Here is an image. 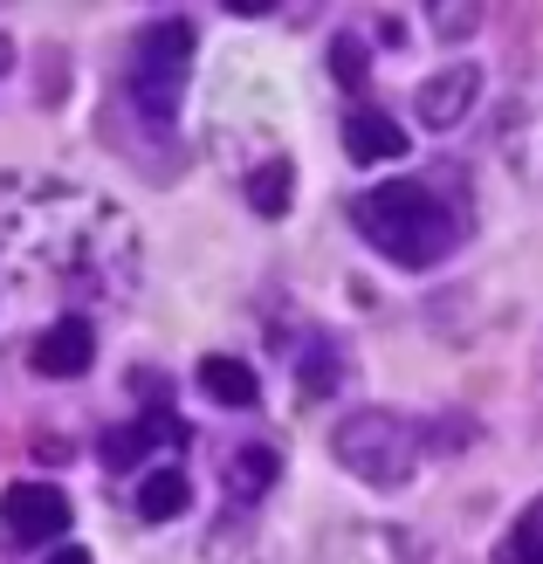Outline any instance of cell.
I'll use <instances>...</instances> for the list:
<instances>
[{
	"label": "cell",
	"instance_id": "14",
	"mask_svg": "<svg viewBox=\"0 0 543 564\" xmlns=\"http://www.w3.org/2000/svg\"><path fill=\"white\" fill-rule=\"evenodd\" d=\"M290 200H296V173H290L282 159H269L262 173L248 180V207H254V214H282Z\"/></svg>",
	"mask_w": 543,
	"mask_h": 564
},
{
	"label": "cell",
	"instance_id": "1",
	"mask_svg": "<svg viewBox=\"0 0 543 564\" xmlns=\"http://www.w3.org/2000/svg\"><path fill=\"white\" fill-rule=\"evenodd\" d=\"M351 220H358V235L399 269H441L468 235V220L454 214L426 180H385V186L358 193Z\"/></svg>",
	"mask_w": 543,
	"mask_h": 564
},
{
	"label": "cell",
	"instance_id": "2",
	"mask_svg": "<svg viewBox=\"0 0 543 564\" xmlns=\"http://www.w3.org/2000/svg\"><path fill=\"white\" fill-rule=\"evenodd\" d=\"M186 76H193V28L186 21H145L131 42V63H124V110L138 124L165 131L180 110Z\"/></svg>",
	"mask_w": 543,
	"mask_h": 564
},
{
	"label": "cell",
	"instance_id": "7",
	"mask_svg": "<svg viewBox=\"0 0 543 564\" xmlns=\"http://www.w3.org/2000/svg\"><path fill=\"white\" fill-rule=\"evenodd\" d=\"M90 358H97V330L83 324V317L48 324L35 337V351H28V365H35L42 379H76V372H90Z\"/></svg>",
	"mask_w": 543,
	"mask_h": 564
},
{
	"label": "cell",
	"instance_id": "15",
	"mask_svg": "<svg viewBox=\"0 0 543 564\" xmlns=\"http://www.w3.org/2000/svg\"><path fill=\"white\" fill-rule=\"evenodd\" d=\"M502 557H509V564H543V502H536V510H530L517 530H509Z\"/></svg>",
	"mask_w": 543,
	"mask_h": 564
},
{
	"label": "cell",
	"instance_id": "10",
	"mask_svg": "<svg viewBox=\"0 0 543 564\" xmlns=\"http://www.w3.org/2000/svg\"><path fill=\"white\" fill-rule=\"evenodd\" d=\"M345 152H351L358 165L406 159V124L385 118V110H351V118H345Z\"/></svg>",
	"mask_w": 543,
	"mask_h": 564
},
{
	"label": "cell",
	"instance_id": "12",
	"mask_svg": "<svg viewBox=\"0 0 543 564\" xmlns=\"http://www.w3.org/2000/svg\"><path fill=\"white\" fill-rule=\"evenodd\" d=\"M186 502H193V489H186L180 468H152L145 482H138V517H145V523H173V517H186Z\"/></svg>",
	"mask_w": 543,
	"mask_h": 564
},
{
	"label": "cell",
	"instance_id": "13",
	"mask_svg": "<svg viewBox=\"0 0 543 564\" xmlns=\"http://www.w3.org/2000/svg\"><path fill=\"white\" fill-rule=\"evenodd\" d=\"M199 386H207V400H220V406H254L262 400V386H254V372L241 358H199Z\"/></svg>",
	"mask_w": 543,
	"mask_h": 564
},
{
	"label": "cell",
	"instance_id": "5",
	"mask_svg": "<svg viewBox=\"0 0 543 564\" xmlns=\"http://www.w3.org/2000/svg\"><path fill=\"white\" fill-rule=\"evenodd\" d=\"M317 564H420V544L392 523H337Z\"/></svg>",
	"mask_w": 543,
	"mask_h": 564
},
{
	"label": "cell",
	"instance_id": "17",
	"mask_svg": "<svg viewBox=\"0 0 543 564\" xmlns=\"http://www.w3.org/2000/svg\"><path fill=\"white\" fill-rule=\"evenodd\" d=\"M330 69H337V83H351V90H358V83H365V42L358 35H337L330 42Z\"/></svg>",
	"mask_w": 543,
	"mask_h": 564
},
{
	"label": "cell",
	"instance_id": "3",
	"mask_svg": "<svg viewBox=\"0 0 543 564\" xmlns=\"http://www.w3.org/2000/svg\"><path fill=\"white\" fill-rule=\"evenodd\" d=\"M330 447H337V462H345L358 482H371V489H399V482H413V468H420V427L406 413H385V406H358V413H345L337 420V434H330Z\"/></svg>",
	"mask_w": 543,
	"mask_h": 564
},
{
	"label": "cell",
	"instance_id": "16",
	"mask_svg": "<svg viewBox=\"0 0 543 564\" xmlns=\"http://www.w3.org/2000/svg\"><path fill=\"white\" fill-rule=\"evenodd\" d=\"M330 379H337V351L330 345H309V358H303V400H324Z\"/></svg>",
	"mask_w": 543,
	"mask_h": 564
},
{
	"label": "cell",
	"instance_id": "11",
	"mask_svg": "<svg viewBox=\"0 0 543 564\" xmlns=\"http://www.w3.org/2000/svg\"><path fill=\"white\" fill-rule=\"evenodd\" d=\"M159 434H186V427H180L173 413H145V420H131V427L104 434L97 455H104V468H131L138 455H152V447H159Z\"/></svg>",
	"mask_w": 543,
	"mask_h": 564
},
{
	"label": "cell",
	"instance_id": "9",
	"mask_svg": "<svg viewBox=\"0 0 543 564\" xmlns=\"http://www.w3.org/2000/svg\"><path fill=\"white\" fill-rule=\"evenodd\" d=\"M275 475H282V455L269 441H241V447H227V462H220V482L235 502H262L275 489Z\"/></svg>",
	"mask_w": 543,
	"mask_h": 564
},
{
	"label": "cell",
	"instance_id": "18",
	"mask_svg": "<svg viewBox=\"0 0 543 564\" xmlns=\"http://www.w3.org/2000/svg\"><path fill=\"white\" fill-rule=\"evenodd\" d=\"M434 28H447V35H461V28H475V8H454V14H434Z\"/></svg>",
	"mask_w": 543,
	"mask_h": 564
},
{
	"label": "cell",
	"instance_id": "8",
	"mask_svg": "<svg viewBox=\"0 0 543 564\" xmlns=\"http://www.w3.org/2000/svg\"><path fill=\"white\" fill-rule=\"evenodd\" d=\"M475 97H481V69H475V63H454V69H441V76L420 83L413 110H420L434 131H447V124H461L468 110H475Z\"/></svg>",
	"mask_w": 543,
	"mask_h": 564
},
{
	"label": "cell",
	"instance_id": "19",
	"mask_svg": "<svg viewBox=\"0 0 543 564\" xmlns=\"http://www.w3.org/2000/svg\"><path fill=\"white\" fill-rule=\"evenodd\" d=\"M48 564H90V551H55Z\"/></svg>",
	"mask_w": 543,
	"mask_h": 564
},
{
	"label": "cell",
	"instance_id": "6",
	"mask_svg": "<svg viewBox=\"0 0 543 564\" xmlns=\"http://www.w3.org/2000/svg\"><path fill=\"white\" fill-rule=\"evenodd\" d=\"M502 152L530 186H543V76H530L523 90L502 104Z\"/></svg>",
	"mask_w": 543,
	"mask_h": 564
},
{
	"label": "cell",
	"instance_id": "20",
	"mask_svg": "<svg viewBox=\"0 0 543 564\" xmlns=\"http://www.w3.org/2000/svg\"><path fill=\"white\" fill-rule=\"evenodd\" d=\"M8 63H14V48H8V35H0V76H8Z\"/></svg>",
	"mask_w": 543,
	"mask_h": 564
},
{
	"label": "cell",
	"instance_id": "4",
	"mask_svg": "<svg viewBox=\"0 0 543 564\" xmlns=\"http://www.w3.org/2000/svg\"><path fill=\"white\" fill-rule=\"evenodd\" d=\"M0 523H8L14 544H55L69 530V496L48 482H14L0 496Z\"/></svg>",
	"mask_w": 543,
	"mask_h": 564
}]
</instances>
